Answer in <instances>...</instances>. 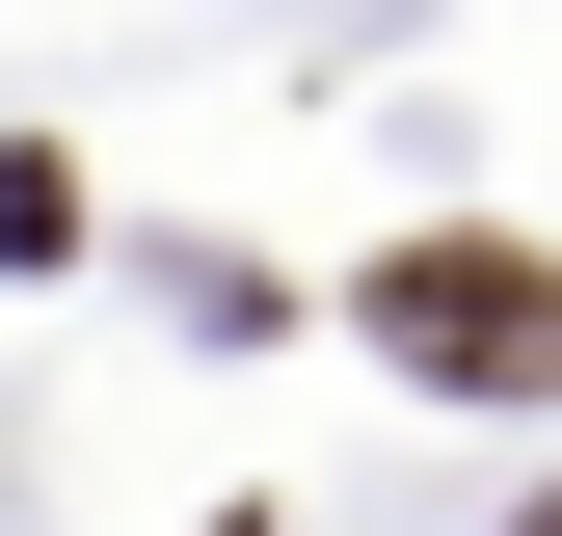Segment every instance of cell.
I'll return each mask as SVG.
<instances>
[{"label": "cell", "mask_w": 562, "mask_h": 536, "mask_svg": "<svg viewBox=\"0 0 562 536\" xmlns=\"http://www.w3.org/2000/svg\"><path fill=\"white\" fill-rule=\"evenodd\" d=\"M375 349L429 402H562V242H402L375 268Z\"/></svg>", "instance_id": "1"}, {"label": "cell", "mask_w": 562, "mask_h": 536, "mask_svg": "<svg viewBox=\"0 0 562 536\" xmlns=\"http://www.w3.org/2000/svg\"><path fill=\"white\" fill-rule=\"evenodd\" d=\"M536 536H562V510H536Z\"/></svg>", "instance_id": "2"}]
</instances>
